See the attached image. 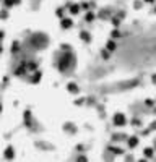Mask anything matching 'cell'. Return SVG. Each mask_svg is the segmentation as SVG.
I'll return each instance as SVG.
<instances>
[{
	"label": "cell",
	"instance_id": "6da1fadb",
	"mask_svg": "<svg viewBox=\"0 0 156 162\" xmlns=\"http://www.w3.org/2000/svg\"><path fill=\"white\" fill-rule=\"evenodd\" d=\"M145 2H153V0H145Z\"/></svg>",
	"mask_w": 156,
	"mask_h": 162
}]
</instances>
